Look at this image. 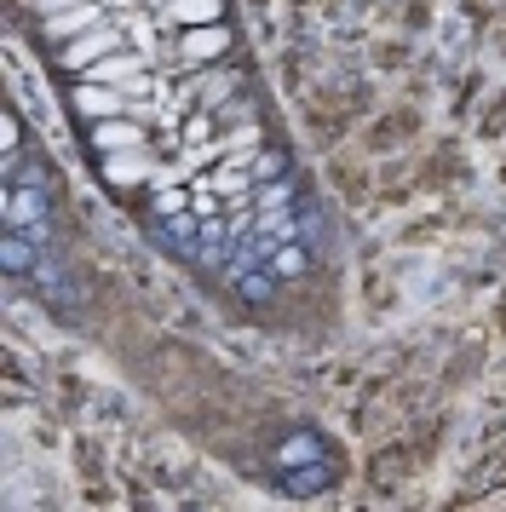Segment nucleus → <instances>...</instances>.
I'll return each mask as SVG.
<instances>
[{
	"instance_id": "1",
	"label": "nucleus",
	"mask_w": 506,
	"mask_h": 512,
	"mask_svg": "<svg viewBox=\"0 0 506 512\" xmlns=\"http://www.w3.org/2000/svg\"><path fill=\"white\" fill-rule=\"evenodd\" d=\"M115 52V29H87V35H75V41H64L58 47V64H64L69 75H87L98 58H110Z\"/></svg>"
},
{
	"instance_id": "2",
	"label": "nucleus",
	"mask_w": 506,
	"mask_h": 512,
	"mask_svg": "<svg viewBox=\"0 0 506 512\" xmlns=\"http://www.w3.org/2000/svg\"><path fill=\"white\" fill-rule=\"evenodd\" d=\"M6 231H46V202L23 190V179H6Z\"/></svg>"
},
{
	"instance_id": "3",
	"label": "nucleus",
	"mask_w": 506,
	"mask_h": 512,
	"mask_svg": "<svg viewBox=\"0 0 506 512\" xmlns=\"http://www.w3.org/2000/svg\"><path fill=\"white\" fill-rule=\"evenodd\" d=\"M98 173H104V185H110V190H138V185H150V179H156V167L144 162L138 150H110V156L98 162Z\"/></svg>"
},
{
	"instance_id": "4",
	"label": "nucleus",
	"mask_w": 506,
	"mask_h": 512,
	"mask_svg": "<svg viewBox=\"0 0 506 512\" xmlns=\"http://www.w3.org/2000/svg\"><path fill=\"white\" fill-rule=\"evenodd\" d=\"M225 52H230V29L225 24H190L179 35L184 64H207V58H225Z\"/></svg>"
},
{
	"instance_id": "5",
	"label": "nucleus",
	"mask_w": 506,
	"mask_h": 512,
	"mask_svg": "<svg viewBox=\"0 0 506 512\" xmlns=\"http://www.w3.org/2000/svg\"><path fill=\"white\" fill-rule=\"evenodd\" d=\"M69 98H75V110L92 116V121H110V116L127 110V87H104V81H81Z\"/></svg>"
},
{
	"instance_id": "6",
	"label": "nucleus",
	"mask_w": 506,
	"mask_h": 512,
	"mask_svg": "<svg viewBox=\"0 0 506 512\" xmlns=\"http://www.w3.org/2000/svg\"><path fill=\"white\" fill-rule=\"evenodd\" d=\"M92 144L110 156V150H138L144 144V121H127V116H110V121H98L92 127Z\"/></svg>"
},
{
	"instance_id": "7",
	"label": "nucleus",
	"mask_w": 506,
	"mask_h": 512,
	"mask_svg": "<svg viewBox=\"0 0 506 512\" xmlns=\"http://www.w3.org/2000/svg\"><path fill=\"white\" fill-rule=\"evenodd\" d=\"M87 29H98V12L87 6H69V12H58V18H46V35L52 41H75V35H87Z\"/></svg>"
},
{
	"instance_id": "8",
	"label": "nucleus",
	"mask_w": 506,
	"mask_h": 512,
	"mask_svg": "<svg viewBox=\"0 0 506 512\" xmlns=\"http://www.w3.org/2000/svg\"><path fill=\"white\" fill-rule=\"evenodd\" d=\"M225 0H167V18L173 24H219Z\"/></svg>"
},
{
	"instance_id": "9",
	"label": "nucleus",
	"mask_w": 506,
	"mask_h": 512,
	"mask_svg": "<svg viewBox=\"0 0 506 512\" xmlns=\"http://www.w3.org/2000/svg\"><path fill=\"white\" fill-rule=\"evenodd\" d=\"M259 144V127H236V133H219V156H242Z\"/></svg>"
},
{
	"instance_id": "10",
	"label": "nucleus",
	"mask_w": 506,
	"mask_h": 512,
	"mask_svg": "<svg viewBox=\"0 0 506 512\" xmlns=\"http://www.w3.org/2000/svg\"><path fill=\"white\" fill-rule=\"evenodd\" d=\"M29 242H23V231H6V271H29Z\"/></svg>"
},
{
	"instance_id": "11",
	"label": "nucleus",
	"mask_w": 506,
	"mask_h": 512,
	"mask_svg": "<svg viewBox=\"0 0 506 512\" xmlns=\"http://www.w3.org/2000/svg\"><path fill=\"white\" fill-rule=\"evenodd\" d=\"M276 271H282V277H299V271H305L299 248H282V254H276Z\"/></svg>"
},
{
	"instance_id": "12",
	"label": "nucleus",
	"mask_w": 506,
	"mask_h": 512,
	"mask_svg": "<svg viewBox=\"0 0 506 512\" xmlns=\"http://www.w3.org/2000/svg\"><path fill=\"white\" fill-rule=\"evenodd\" d=\"M207 133H213V121H207V116H190V127H184V139L196 144V139H207Z\"/></svg>"
},
{
	"instance_id": "13",
	"label": "nucleus",
	"mask_w": 506,
	"mask_h": 512,
	"mask_svg": "<svg viewBox=\"0 0 506 512\" xmlns=\"http://www.w3.org/2000/svg\"><path fill=\"white\" fill-rule=\"evenodd\" d=\"M46 12H69V6H87V0H41Z\"/></svg>"
}]
</instances>
